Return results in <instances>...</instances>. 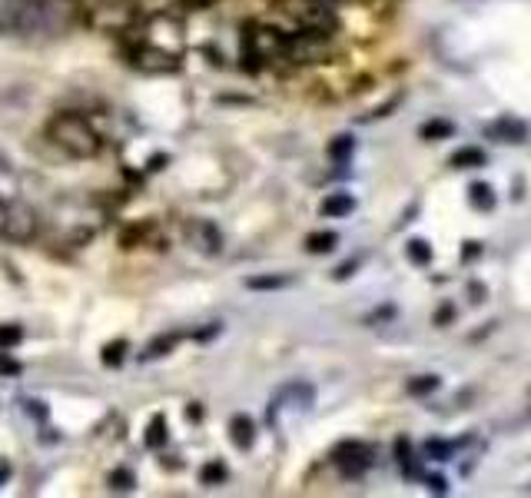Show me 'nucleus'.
<instances>
[{"label":"nucleus","instance_id":"f257e3e1","mask_svg":"<svg viewBox=\"0 0 531 498\" xmlns=\"http://www.w3.org/2000/svg\"><path fill=\"white\" fill-rule=\"evenodd\" d=\"M47 140L73 160H93L100 153V136L80 113H57L47 123Z\"/></svg>","mask_w":531,"mask_h":498},{"label":"nucleus","instance_id":"f03ea898","mask_svg":"<svg viewBox=\"0 0 531 498\" xmlns=\"http://www.w3.org/2000/svg\"><path fill=\"white\" fill-rule=\"evenodd\" d=\"M43 0H0V33L41 31Z\"/></svg>","mask_w":531,"mask_h":498},{"label":"nucleus","instance_id":"7ed1b4c3","mask_svg":"<svg viewBox=\"0 0 531 498\" xmlns=\"http://www.w3.org/2000/svg\"><path fill=\"white\" fill-rule=\"evenodd\" d=\"M90 23L103 33H123L136 23V4L130 0H103L90 14Z\"/></svg>","mask_w":531,"mask_h":498},{"label":"nucleus","instance_id":"20e7f679","mask_svg":"<svg viewBox=\"0 0 531 498\" xmlns=\"http://www.w3.org/2000/svg\"><path fill=\"white\" fill-rule=\"evenodd\" d=\"M0 233L7 236L11 243H31L33 236H37V213H33L31 203H11L4 210V220H0Z\"/></svg>","mask_w":531,"mask_h":498},{"label":"nucleus","instance_id":"39448f33","mask_svg":"<svg viewBox=\"0 0 531 498\" xmlns=\"http://www.w3.org/2000/svg\"><path fill=\"white\" fill-rule=\"evenodd\" d=\"M332 458H336V465H339L342 475L359 478V475H366L368 472L376 452H372V446H366V442H339L336 452H332Z\"/></svg>","mask_w":531,"mask_h":498},{"label":"nucleus","instance_id":"423d86ee","mask_svg":"<svg viewBox=\"0 0 531 498\" xmlns=\"http://www.w3.org/2000/svg\"><path fill=\"white\" fill-rule=\"evenodd\" d=\"M73 14H77L73 0H43L41 33H63L73 23Z\"/></svg>","mask_w":531,"mask_h":498},{"label":"nucleus","instance_id":"0eeeda50","mask_svg":"<svg viewBox=\"0 0 531 498\" xmlns=\"http://www.w3.org/2000/svg\"><path fill=\"white\" fill-rule=\"evenodd\" d=\"M186 240H190L193 249H200V253H206V256H216L219 253V246H223V236H219V230H216L210 220H193L190 230H186Z\"/></svg>","mask_w":531,"mask_h":498},{"label":"nucleus","instance_id":"6e6552de","mask_svg":"<svg viewBox=\"0 0 531 498\" xmlns=\"http://www.w3.org/2000/svg\"><path fill=\"white\" fill-rule=\"evenodd\" d=\"M133 63H136L140 70H150V73H170L180 67V61H176L173 53L156 51V47H150V43H144V47L133 51Z\"/></svg>","mask_w":531,"mask_h":498},{"label":"nucleus","instance_id":"1a4fd4ad","mask_svg":"<svg viewBox=\"0 0 531 498\" xmlns=\"http://www.w3.org/2000/svg\"><path fill=\"white\" fill-rule=\"evenodd\" d=\"M312 399H316L312 386H306V382H289V386L276 396L273 409H296V412H303V409L312 406Z\"/></svg>","mask_w":531,"mask_h":498},{"label":"nucleus","instance_id":"9d476101","mask_svg":"<svg viewBox=\"0 0 531 498\" xmlns=\"http://www.w3.org/2000/svg\"><path fill=\"white\" fill-rule=\"evenodd\" d=\"M489 136H495V140H508V143H525L528 140V127L518 120H511V117H505V120L491 123Z\"/></svg>","mask_w":531,"mask_h":498},{"label":"nucleus","instance_id":"9b49d317","mask_svg":"<svg viewBox=\"0 0 531 498\" xmlns=\"http://www.w3.org/2000/svg\"><path fill=\"white\" fill-rule=\"evenodd\" d=\"M229 438L236 442V448H253L256 442V426L249 416H233V422H229Z\"/></svg>","mask_w":531,"mask_h":498},{"label":"nucleus","instance_id":"f8f14e48","mask_svg":"<svg viewBox=\"0 0 531 498\" xmlns=\"http://www.w3.org/2000/svg\"><path fill=\"white\" fill-rule=\"evenodd\" d=\"M176 346H180V333H163V336H156L154 343H146L140 359H144V362H150V359H163V356H170Z\"/></svg>","mask_w":531,"mask_h":498},{"label":"nucleus","instance_id":"ddd939ff","mask_svg":"<svg viewBox=\"0 0 531 498\" xmlns=\"http://www.w3.org/2000/svg\"><path fill=\"white\" fill-rule=\"evenodd\" d=\"M296 283V276L289 273H269V276H249L246 279V289H259V293H266V289H286V286Z\"/></svg>","mask_w":531,"mask_h":498},{"label":"nucleus","instance_id":"4468645a","mask_svg":"<svg viewBox=\"0 0 531 498\" xmlns=\"http://www.w3.org/2000/svg\"><path fill=\"white\" fill-rule=\"evenodd\" d=\"M319 210H322V216H349L352 210H356V200H352L349 193H332L322 200Z\"/></svg>","mask_w":531,"mask_h":498},{"label":"nucleus","instance_id":"2eb2a0df","mask_svg":"<svg viewBox=\"0 0 531 498\" xmlns=\"http://www.w3.org/2000/svg\"><path fill=\"white\" fill-rule=\"evenodd\" d=\"M485 163V153L479 150V146H465V150L452 153L449 166H455V170H471V166H481Z\"/></svg>","mask_w":531,"mask_h":498},{"label":"nucleus","instance_id":"dca6fc26","mask_svg":"<svg viewBox=\"0 0 531 498\" xmlns=\"http://www.w3.org/2000/svg\"><path fill=\"white\" fill-rule=\"evenodd\" d=\"M469 200L475 210H481V213H489L491 206H495V193H491V186H485V183H471Z\"/></svg>","mask_w":531,"mask_h":498},{"label":"nucleus","instance_id":"f3484780","mask_svg":"<svg viewBox=\"0 0 531 498\" xmlns=\"http://www.w3.org/2000/svg\"><path fill=\"white\" fill-rule=\"evenodd\" d=\"M146 446L150 448L166 446V416H160V412H156V416L150 418V426H146Z\"/></svg>","mask_w":531,"mask_h":498},{"label":"nucleus","instance_id":"a211bd4d","mask_svg":"<svg viewBox=\"0 0 531 498\" xmlns=\"http://www.w3.org/2000/svg\"><path fill=\"white\" fill-rule=\"evenodd\" d=\"M339 236L332 233V230H322V233H312L306 240V249L309 253H329V249H336Z\"/></svg>","mask_w":531,"mask_h":498},{"label":"nucleus","instance_id":"6ab92c4d","mask_svg":"<svg viewBox=\"0 0 531 498\" xmlns=\"http://www.w3.org/2000/svg\"><path fill=\"white\" fill-rule=\"evenodd\" d=\"M452 133H455V127H452L449 120H429V123H422L419 136L422 140H445Z\"/></svg>","mask_w":531,"mask_h":498},{"label":"nucleus","instance_id":"aec40b11","mask_svg":"<svg viewBox=\"0 0 531 498\" xmlns=\"http://www.w3.org/2000/svg\"><path fill=\"white\" fill-rule=\"evenodd\" d=\"M452 452H455L452 442H442V438H429V442H425V456H429L432 462H449Z\"/></svg>","mask_w":531,"mask_h":498},{"label":"nucleus","instance_id":"412c9836","mask_svg":"<svg viewBox=\"0 0 531 498\" xmlns=\"http://www.w3.org/2000/svg\"><path fill=\"white\" fill-rule=\"evenodd\" d=\"M123 356H126V339H113L110 346L103 349V366H123Z\"/></svg>","mask_w":531,"mask_h":498},{"label":"nucleus","instance_id":"4be33fe9","mask_svg":"<svg viewBox=\"0 0 531 498\" xmlns=\"http://www.w3.org/2000/svg\"><path fill=\"white\" fill-rule=\"evenodd\" d=\"M396 456H398V462H402V468H405V475H409V478L419 475V472H415V458H412L409 438H398V442H396Z\"/></svg>","mask_w":531,"mask_h":498},{"label":"nucleus","instance_id":"5701e85b","mask_svg":"<svg viewBox=\"0 0 531 498\" xmlns=\"http://www.w3.org/2000/svg\"><path fill=\"white\" fill-rule=\"evenodd\" d=\"M352 146H356L352 136H336V140L329 143V156H332L336 163H346L349 156H352Z\"/></svg>","mask_w":531,"mask_h":498},{"label":"nucleus","instance_id":"b1692460","mask_svg":"<svg viewBox=\"0 0 531 498\" xmlns=\"http://www.w3.org/2000/svg\"><path fill=\"white\" fill-rule=\"evenodd\" d=\"M133 485H136V478H133L130 468H116L110 475V488L113 492H133Z\"/></svg>","mask_w":531,"mask_h":498},{"label":"nucleus","instance_id":"393cba45","mask_svg":"<svg viewBox=\"0 0 531 498\" xmlns=\"http://www.w3.org/2000/svg\"><path fill=\"white\" fill-rule=\"evenodd\" d=\"M409 259L415 266H425L432 259V249H429V243L425 240H412L409 243Z\"/></svg>","mask_w":531,"mask_h":498},{"label":"nucleus","instance_id":"a878e982","mask_svg":"<svg viewBox=\"0 0 531 498\" xmlns=\"http://www.w3.org/2000/svg\"><path fill=\"white\" fill-rule=\"evenodd\" d=\"M435 389H439V376H419L409 382L412 396H425V392H435Z\"/></svg>","mask_w":531,"mask_h":498},{"label":"nucleus","instance_id":"bb28decb","mask_svg":"<svg viewBox=\"0 0 531 498\" xmlns=\"http://www.w3.org/2000/svg\"><path fill=\"white\" fill-rule=\"evenodd\" d=\"M23 339L21 325H0V349H14Z\"/></svg>","mask_w":531,"mask_h":498},{"label":"nucleus","instance_id":"cd10ccee","mask_svg":"<svg viewBox=\"0 0 531 498\" xmlns=\"http://www.w3.org/2000/svg\"><path fill=\"white\" fill-rule=\"evenodd\" d=\"M200 478H203V485H219L226 478V465L223 462H210V465L200 472Z\"/></svg>","mask_w":531,"mask_h":498},{"label":"nucleus","instance_id":"c85d7f7f","mask_svg":"<svg viewBox=\"0 0 531 498\" xmlns=\"http://www.w3.org/2000/svg\"><path fill=\"white\" fill-rule=\"evenodd\" d=\"M0 376H21V362L7 356V349H0Z\"/></svg>","mask_w":531,"mask_h":498},{"label":"nucleus","instance_id":"c756f323","mask_svg":"<svg viewBox=\"0 0 531 498\" xmlns=\"http://www.w3.org/2000/svg\"><path fill=\"white\" fill-rule=\"evenodd\" d=\"M475 256H481V243H465V253H461V259H465V263H471V259H475Z\"/></svg>","mask_w":531,"mask_h":498},{"label":"nucleus","instance_id":"7c9ffc66","mask_svg":"<svg viewBox=\"0 0 531 498\" xmlns=\"http://www.w3.org/2000/svg\"><path fill=\"white\" fill-rule=\"evenodd\" d=\"M449 319H455V309H452V305H442L439 315H435V325H445Z\"/></svg>","mask_w":531,"mask_h":498},{"label":"nucleus","instance_id":"2f4dec72","mask_svg":"<svg viewBox=\"0 0 531 498\" xmlns=\"http://www.w3.org/2000/svg\"><path fill=\"white\" fill-rule=\"evenodd\" d=\"M216 333H219V323H213L210 329H200V333H196V339H200V343H206V339H213Z\"/></svg>","mask_w":531,"mask_h":498},{"label":"nucleus","instance_id":"473e14b6","mask_svg":"<svg viewBox=\"0 0 531 498\" xmlns=\"http://www.w3.org/2000/svg\"><path fill=\"white\" fill-rule=\"evenodd\" d=\"M429 485H432V492H439V495H442V492H445V478H439V475L429 478Z\"/></svg>","mask_w":531,"mask_h":498},{"label":"nucleus","instance_id":"72a5a7b5","mask_svg":"<svg viewBox=\"0 0 531 498\" xmlns=\"http://www.w3.org/2000/svg\"><path fill=\"white\" fill-rule=\"evenodd\" d=\"M196 4H203V7H206V4H213V0H196Z\"/></svg>","mask_w":531,"mask_h":498}]
</instances>
